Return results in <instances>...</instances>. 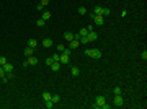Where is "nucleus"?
<instances>
[{"label":"nucleus","instance_id":"412c9836","mask_svg":"<svg viewBox=\"0 0 147 109\" xmlns=\"http://www.w3.org/2000/svg\"><path fill=\"white\" fill-rule=\"evenodd\" d=\"M78 13H80V15H87V8L85 7H78Z\"/></svg>","mask_w":147,"mask_h":109},{"label":"nucleus","instance_id":"423d86ee","mask_svg":"<svg viewBox=\"0 0 147 109\" xmlns=\"http://www.w3.org/2000/svg\"><path fill=\"white\" fill-rule=\"evenodd\" d=\"M25 62H26L28 65H36V64H38V59H36L35 55H31V57H26V60H25Z\"/></svg>","mask_w":147,"mask_h":109},{"label":"nucleus","instance_id":"f3484780","mask_svg":"<svg viewBox=\"0 0 147 109\" xmlns=\"http://www.w3.org/2000/svg\"><path fill=\"white\" fill-rule=\"evenodd\" d=\"M70 73H72V77H78V73H80V70H78V67H72V70H70Z\"/></svg>","mask_w":147,"mask_h":109},{"label":"nucleus","instance_id":"a211bd4d","mask_svg":"<svg viewBox=\"0 0 147 109\" xmlns=\"http://www.w3.org/2000/svg\"><path fill=\"white\" fill-rule=\"evenodd\" d=\"M51 101H52V103L56 104V103L61 101V96H59V94H52V96H51Z\"/></svg>","mask_w":147,"mask_h":109},{"label":"nucleus","instance_id":"6ab92c4d","mask_svg":"<svg viewBox=\"0 0 147 109\" xmlns=\"http://www.w3.org/2000/svg\"><path fill=\"white\" fill-rule=\"evenodd\" d=\"M51 96H52V94H51L49 91H44V93H43V99H44V101H49Z\"/></svg>","mask_w":147,"mask_h":109},{"label":"nucleus","instance_id":"20e7f679","mask_svg":"<svg viewBox=\"0 0 147 109\" xmlns=\"http://www.w3.org/2000/svg\"><path fill=\"white\" fill-rule=\"evenodd\" d=\"M113 104L116 106V108H119V106H123V104H124V99H123V96H121V94H114V99H113Z\"/></svg>","mask_w":147,"mask_h":109},{"label":"nucleus","instance_id":"7ed1b4c3","mask_svg":"<svg viewBox=\"0 0 147 109\" xmlns=\"http://www.w3.org/2000/svg\"><path fill=\"white\" fill-rule=\"evenodd\" d=\"M90 16H92V20L95 21V24H98V26H103L105 20H103V16H101V15H93V13H90Z\"/></svg>","mask_w":147,"mask_h":109},{"label":"nucleus","instance_id":"39448f33","mask_svg":"<svg viewBox=\"0 0 147 109\" xmlns=\"http://www.w3.org/2000/svg\"><path fill=\"white\" fill-rule=\"evenodd\" d=\"M87 39H88V43L90 41H97L98 39V34L95 31H88V34H87Z\"/></svg>","mask_w":147,"mask_h":109},{"label":"nucleus","instance_id":"9d476101","mask_svg":"<svg viewBox=\"0 0 147 109\" xmlns=\"http://www.w3.org/2000/svg\"><path fill=\"white\" fill-rule=\"evenodd\" d=\"M43 46L44 47H52V39H49V38L43 39Z\"/></svg>","mask_w":147,"mask_h":109},{"label":"nucleus","instance_id":"dca6fc26","mask_svg":"<svg viewBox=\"0 0 147 109\" xmlns=\"http://www.w3.org/2000/svg\"><path fill=\"white\" fill-rule=\"evenodd\" d=\"M101 10H103V7H100V5L95 7V8H93V15H101ZM101 16H103V15H101Z\"/></svg>","mask_w":147,"mask_h":109},{"label":"nucleus","instance_id":"bb28decb","mask_svg":"<svg viewBox=\"0 0 147 109\" xmlns=\"http://www.w3.org/2000/svg\"><path fill=\"white\" fill-rule=\"evenodd\" d=\"M44 24H46V21H44L43 18H39L38 20V26H44Z\"/></svg>","mask_w":147,"mask_h":109},{"label":"nucleus","instance_id":"7c9ffc66","mask_svg":"<svg viewBox=\"0 0 147 109\" xmlns=\"http://www.w3.org/2000/svg\"><path fill=\"white\" fill-rule=\"evenodd\" d=\"M62 52H64V54H66V55H70V52H72V49H70V47H69V49H64V51H62Z\"/></svg>","mask_w":147,"mask_h":109},{"label":"nucleus","instance_id":"f8f14e48","mask_svg":"<svg viewBox=\"0 0 147 109\" xmlns=\"http://www.w3.org/2000/svg\"><path fill=\"white\" fill-rule=\"evenodd\" d=\"M78 43H80V41H78V39H72V41H70V49H77L78 47Z\"/></svg>","mask_w":147,"mask_h":109},{"label":"nucleus","instance_id":"72a5a7b5","mask_svg":"<svg viewBox=\"0 0 147 109\" xmlns=\"http://www.w3.org/2000/svg\"><path fill=\"white\" fill-rule=\"evenodd\" d=\"M39 3H43V5H44V7H46V5H47V3H49V0H41V2H39Z\"/></svg>","mask_w":147,"mask_h":109},{"label":"nucleus","instance_id":"4468645a","mask_svg":"<svg viewBox=\"0 0 147 109\" xmlns=\"http://www.w3.org/2000/svg\"><path fill=\"white\" fill-rule=\"evenodd\" d=\"M41 18L44 20V21H47V20L51 18V12H47V10H43V16Z\"/></svg>","mask_w":147,"mask_h":109},{"label":"nucleus","instance_id":"b1692460","mask_svg":"<svg viewBox=\"0 0 147 109\" xmlns=\"http://www.w3.org/2000/svg\"><path fill=\"white\" fill-rule=\"evenodd\" d=\"M52 62H54V60H52V57H47V59H46V65L51 67V65H52Z\"/></svg>","mask_w":147,"mask_h":109},{"label":"nucleus","instance_id":"c85d7f7f","mask_svg":"<svg viewBox=\"0 0 147 109\" xmlns=\"http://www.w3.org/2000/svg\"><path fill=\"white\" fill-rule=\"evenodd\" d=\"M52 60H61V54H57V52H56V54L52 55Z\"/></svg>","mask_w":147,"mask_h":109},{"label":"nucleus","instance_id":"5701e85b","mask_svg":"<svg viewBox=\"0 0 147 109\" xmlns=\"http://www.w3.org/2000/svg\"><path fill=\"white\" fill-rule=\"evenodd\" d=\"M113 93H114V94H121L123 91H121V88H119V86H114V90H113Z\"/></svg>","mask_w":147,"mask_h":109},{"label":"nucleus","instance_id":"1a4fd4ad","mask_svg":"<svg viewBox=\"0 0 147 109\" xmlns=\"http://www.w3.org/2000/svg\"><path fill=\"white\" fill-rule=\"evenodd\" d=\"M64 39L70 43V41L74 39V33H70V31H66V33H64Z\"/></svg>","mask_w":147,"mask_h":109},{"label":"nucleus","instance_id":"2f4dec72","mask_svg":"<svg viewBox=\"0 0 147 109\" xmlns=\"http://www.w3.org/2000/svg\"><path fill=\"white\" fill-rule=\"evenodd\" d=\"M80 43H82V44H87V43H88V39H87V36H85V38H80Z\"/></svg>","mask_w":147,"mask_h":109},{"label":"nucleus","instance_id":"393cba45","mask_svg":"<svg viewBox=\"0 0 147 109\" xmlns=\"http://www.w3.org/2000/svg\"><path fill=\"white\" fill-rule=\"evenodd\" d=\"M3 64H7V57H3V55H0V65H3Z\"/></svg>","mask_w":147,"mask_h":109},{"label":"nucleus","instance_id":"aec40b11","mask_svg":"<svg viewBox=\"0 0 147 109\" xmlns=\"http://www.w3.org/2000/svg\"><path fill=\"white\" fill-rule=\"evenodd\" d=\"M101 15L103 16H110L111 15V10H110V8H103V10H101Z\"/></svg>","mask_w":147,"mask_h":109},{"label":"nucleus","instance_id":"f03ea898","mask_svg":"<svg viewBox=\"0 0 147 109\" xmlns=\"http://www.w3.org/2000/svg\"><path fill=\"white\" fill-rule=\"evenodd\" d=\"M85 55H87V57H92V59H100L101 57V52H100V49H87Z\"/></svg>","mask_w":147,"mask_h":109},{"label":"nucleus","instance_id":"9b49d317","mask_svg":"<svg viewBox=\"0 0 147 109\" xmlns=\"http://www.w3.org/2000/svg\"><path fill=\"white\" fill-rule=\"evenodd\" d=\"M36 46H38V41H36V39H28V47L36 49Z\"/></svg>","mask_w":147,"mask_h":109},{"label":"nucleus","instance_id":"473e14b6","mask_svg":"<svg viewBox=\"0 0 147 109\" xmlns=\"http://www.w3.org/2000/svg\"><path fill=\"white\" fill-rule=\"evenodd\" d=\"M141 57H142V59H144V60H146V59H147V51H144V52H142V54H141Z\"/></svg>","mask_w":147,"mask_h":109},{"label":"nucleus","instance_id":"a878e982","mask_svg":"<svg viewBox=\"0 0 147 109\" xmlns=\"http://www.w3.org/2000/svg\"><path fill=\"white\" fill-rule=\"evenodd\" d=\"M52 106H54V103L51 101V99H49V101H46V108H47V109H51Z\"/></svg>","mask_w":147,"mask_h":109},{"label":"nucleus","instance_id":"f257e3e1","mask_svg":"<svg viewBox=\"0 0 147 109\" xmlns=\"http://www.w3.org/2000/svg\"><path fill=\"white\" fill-rule=\"evenodd\" d=\"M93 108H98V109H108L110 104H106V98L101 96V94H98L97 98H95V104H93Z\"/></svg>","mask_w":147,"mask_h":109},{"label":"nucleus","instance_id":"6e6552de","mask_svg":"<svg viewBox=\"0 0 147 109\" xmlns=\"http://www.w3.org/2000/svg\"><path fill=\"white\" fill-rule=\"evenodd\" d=\"M59 62H61L62 65H67V64H69V55L62 54V55H61V60H59Z\"/></svg>","mask_w":147,"mask_h":109},{"label":"nucleus","instance_id":"2eb2a0df","mask_svg":"<svg viewBox=\"0 0 147 109\" xmlns=\"http://www.w3.org/2000/svg\"><path fill=\"white\" fill-rule=\"evenodd\" d=\"M2 67H3V68H5V72H13V65H12V64H3V65H2Z\"/></svg>","mask_w":147,"mask_h":109},{"label":"nucleus","instance_id":"c756f323","mask_svg":"<svg viewBox=\"0 0 147 109\" xmlns=\"http://www.w3.org/2000/svg\"><path fill=\"white\" fill-rule=\"evenodd\" d=\"M36 8H38V12H43V10H44V5L43 3H38V7H36Z\"/></svg>","mask_w":147,"mask_h":109},{"label":"nucleus","instance_id":"4be33fe9","mask_svg":"<svg viewBox=\"0 0 147 109\" xmlns=\"http://www.w3.org/2000/svg\"><path fill=\"white\" fill-rule=\"evenodd\" d=\"M5 73H7V72H5V68L0 65V78H5Z\"/></svg>","mask_w":147,"mask_h":109},{"label":"nucleus","instance_id":"0eeeda50","mask_svg":"<svg viewBox=\"0 0 147 109\" xmlns=\"http://www.w3.org/2000/svg\"><path fill=\"white\" fill-rule=\"evenodd\" d=\"M61 65H62V64L59 62V60H54V62H52V65H51V68H52V72H57L59 68H61Z\"/></svg>","mask_w":147,"mask_h":109},{"label":"nucleus","instance_id":"cd10ccee","mask_svg":"<svg viewBox=\"0 0 147 109\" xmlns=\"http://www.w3.org/2000/svg\"><path fill=\"white\" fill-rule=\"evenodd\" d=\"M64 49H66V46H64V44H57V51H59V52H62Z\"/></svg>","mask_w":147,"mask_h":109},{"label":"nucleus","instance_id":"ddd939ff","mask_svg":"<svg viewBox=\"0 0 147 109\" xmlns=\"http://www.w3.org/2000/svg\"><path fill=\"white\" fill-rule=\"evenodd\" d=\"M33 54H35V49H33V47H26V49H25V55H26V57H31Z\"/></svg>","mask_w":147,"mask_h":109}]
</instances>
